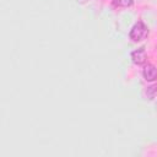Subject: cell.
Masks as SVG:
<instances>
[{
  "instance_id": "cell-1",
  "label": "cell",
  "mask_w": 157,
  "mask_h": 157,
  "mask_svg": "<svg viewBox=\"0 0 157 157\" xmlns=\"http://www.w3.org/2000/svg\"><path fill=\"white\" fill-rule=\"evenodd\" d=\"M149 33V30L146 27V25L142 21H139L134 25V27L130 31V39L134 42H140L142 41Z\"/></svg>"
},
{
  "instance_id": "cell-2",
  "label": "cell",
  "mask_w": 157,
  "mask_h": 157,
  "mask_svg": "<svg viewBox=\"0 0 157 157\" xmlns=\"http://www.w3.org/2000/svg\"><path fill=\"white\" fill-rule=\"evenodd\" d=\"M131 60L136 65H142L145 64L147 60V54L145 52V48H139L137 51H134L131 53Z\"/></svg>"
},
{
  "instance_id": "cell-3",
  "label": "cell",
  "mask_w": 157,
  "mask_h": 157,
  "mask_svg": "<svg viewBox=\"0 0 157 157\" xmlns=\"http://www.w3.org/2000/svg\"><path fill=\"white\" fill-rule=\"evenodd\" d=\"M144 77L146 81H153L157 77V69L152 64H147L144 68Z\"/></svg>"
},
{
  "instance_id": "cell-4",
  "label": "cell",
  "mask_w": 157,
  "mask_h": 157,
  "mask_svg": "<svg viewBox=\"0 0 157 157\" xmlns=\"http://www.w3.org/2000/svg\"><path fill=\"white\" fill-rule=\"evenodd\" d=\"M115 3L119 6H123V8H129V6L133 5L134 0H115Z\"/></svg>"
},
{
  "instance_id": "cell-5",
  "label": "cell",
  "mask_w": 157,
  "mask_h": 157,
  "mask_svg": "<svg viewBox=\"0 0 157 157\" xmlns=\"http://www.w3.org/2000/svg\"><path fill=\"white\" fill-rule=\"evenodd\" d=\"M156 52H157V47H156Z\"/></svg>"
}]
</instances>
